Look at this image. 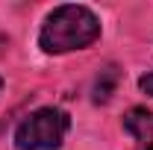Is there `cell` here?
Returning a JSON list of instances; mask_svg holds the SVG:
<instances>
[{
    "label": "cell",
    "instance_id": "cell-1",
    "mask_svg": "<svg viewBox=\"0 0 153 150\" xmlns=\"http://www.w3.org/2000/svg\"><path fill=\"white\" fill-rule=\"evenodd\" d=\"M97 38H100V18L88 6L65 3L44 18L41 33H38V47L50 56H59V53L82 50L94 44Z\"/></svg>",
    "mask_w": 153,
    "mask_h": 150
},
{
    "label": "cell",
    "instance_id": "cell-2",
    "mask_svg": "<svg viewBox=\"0 0 153 150\" xmlns=\"http://www.w3.org/2000/svg\"><path fill=\"white\" fill-rule=\"evenodd\" d=\"M71 130V118L56 106H41L30 112L15 130L18 150H59Z\"/></svg>",
    "mask_w": 153,
    "mask_h": 150
},
{
    "label": "cell",
    "instance_id": "cell-3",
    "mask_svg": "<svg viewBox=\"0 0 153 150\" xmlns=\"http://www.w3.org/2000/svg\"><path fill=\"white\" fill-rule=\"evenodd\" d=\"M124 130L135 138V150H153V112L135 106L124 115Z\"/></svg>",
    "mask_w": 153,
    "mask_h": 150
},
{
    "label": "cell",
    "instance_id": "cell-4",
    "mask_svg": "<svg viewBox=\"0 0 153 150\" xmlns=\"http://www.w3.org/2000/svg\"><path fill=\"white\" fill-rule=\"evenodd\" d=\"M118 82H121V71H118V65H106V68H100V74L94 76V85H91V97H94V103H109L112 94H115V88H118Z\"/></svg>",
    "mask_w": 153,
    "mask_h": 150
},
{
    "label": "cell",
    "instance_id": "cell-5",
    "mask_svg": "<svg viewBox=\"0 0 153 150\" xmlns=\"http://www.w3.org/2000/svg\"><path fill=\"white\" fill-rule=\"evenodd\" d=\"M138 88L147 94V97H153V74H144V76H138Z\"/></svg>",
    "mask_w": 153,
    "mask_h": 150
},
{
    "label": "cell",
    "instance_id": "cell-6",
    "mask_svg": "<svg viewBox=\"0 0 153 150\" xmlns=\"http://www.w3.org/2000/svg\"><path fill=\"white\" fill-rule=\"evenodd\" d=\"M0 88H3V79H0Z\"/></svg>",
    "mask_w": 153,
    "mask_h": 150
}]
</instances>
